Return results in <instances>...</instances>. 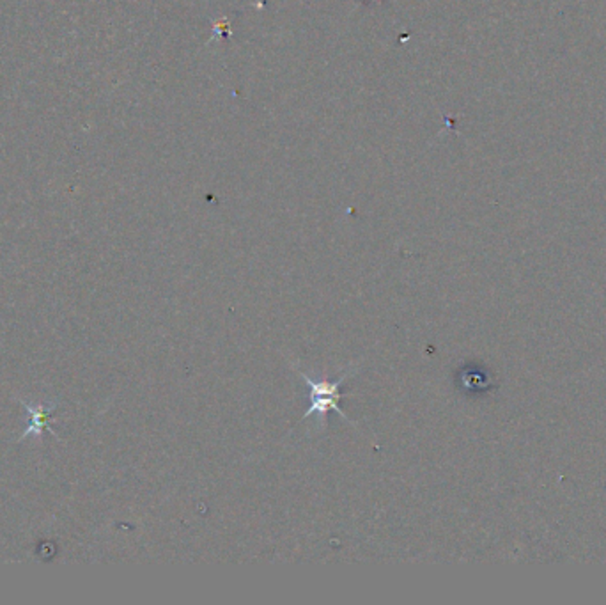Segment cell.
Here are the masks:
<instances>
[{
	"label": "cell",
	"instance_id": "6da1fadb",
	"mask_svg": "<svg viewBox=\"0 0 606 605\" xmlns=\"http://www.w3.org/2000/svg\"><path fill=\"white\" fill-rule=\"evenodd\" d=\"M297 371H299L300 379H302L303 382H305V384L308 386V389H310V406H308V410L303 413L302 421L303 419H308L310 415H319V417H321V422L324 424L326 413L332 412V410H335V412H339L349 424H353V421L348 417V413L339 406V400L342 398V393L339 391V388H341V386H342V384L357 371L355 368L349 370L346 375H342L337 382L324 380V379L314 380V379H310L308 375H305L300 370H297Z\"/></svg>",
	"mask_w": 606,
	"mask_h": 605
},
{
	"label": "cell",
	"instance_id": "7a4b0ae2",
	"mask_svg": "<svg viewBox=\"0 0 606 605\" xmlns=\"http://www.w3.org/2000/svg\"><path fill=\"white\" fill-rule=\"evenodd\" d=\"M20 404L23 405V408L30 413V422H29V426L23 430V433L20 435L18 442L23 440V439H27V437H30V435H36V437L41 439V435H43L45 430H48L54 437L57 435L55 430L50 426V419H52V415L55 413V408H57L55 405H50V406L38 405V406H36V405L29 404V402H23V400H20Z\"/></svg>",
	"mask_w": 606,
	"mask_h": 605
}]
</instances>
